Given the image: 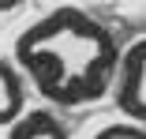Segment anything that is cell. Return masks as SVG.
Here are the masks:
<instances>
[{
	"label": "cell",
	"instance_id": "6da1fadb",
	"mask_svg": "<svg viewBox=\"0 0 146 139\" xmlns=\"http://www.w3.org/2000/svg\"><path fill=\"white\" fill-rule=\"evenodd\" d=\"M116 38L79 8H56L15 38V68L52 105H90L116 87Z\"/></svg>",
	"mask_w": 146,
	"mask_h": 139
},
{
	"label": "cell",
	"instance_id": "7a4b0ae2",
	"mask_svg": "<svg viewBox=\"0 0 146 139\" xmlns=\"http://www.w3.org/2000/svg\"><path fill=\"white\" fill-rule=\"evenodd\" d=\"M116 105L127 113V124L146 128V38L135 41L116 72Z\"/></svg>",
	"mask_w": 146,
	"mask_h": 139
},
{
	"label": "cell",
	"instance_id": "3957f363",
	"mask_svg": "<svg viewBox=\"0 0 146 139\" xmlns=\"http://www.w3.org/2000/svg\"><path fill=\"white\" fill-rule=\"evenodd\" d=\"M26 113V87H23V72L11 60H0V128L19 124Z\"/></svg>",
	"mask_w": 146,
	"mask_h": 139
},
{
	"label": "cell",
	"instance_id": "277c9868",
	"mask_svg": "<svg viewBox=\"0 0 146 139\" xmlns=\"http://www.w3.org/2000/svg\"><path fill=\"white\" fill-rule=\"evenodd\" d=\"M8 139H68V124L49 109H34V113H23L19 124L8 128Z\"/></svg>",
	"mask_w": 146,
	"mask_h": 139
},
{
	"label": "cell",
	"instance_id": "5b68a950",
	"mask_svg": "<svg viewBox=\"0 0 146 139\" xmlns=\"http://www.w3.org/2000/svg\"><path fill=\"white\" fill-rule=\"evenodd\" d=\"M94 139H146V128H139V124H109Z\"/></svg>",
	"mask_w": 146,
	"mask_h": 139
}]
</instances>
